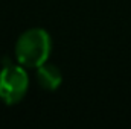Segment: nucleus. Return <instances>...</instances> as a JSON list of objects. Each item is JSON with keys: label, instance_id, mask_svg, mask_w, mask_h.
Wrapping results in <instances>:
<instances>
[{"label": "nucleus", "instance_id": "nucleus-1", "mask_svg": "<svg viewBox=\"0 0 131 129\" xmlns=\"http://www.w3.org/2000/svg\"><path fill=\"white\" fill-rule=\"evenodd\" d=\"M52 50V38L47 31L32 28L23 32L15 43V58L18 64L28 68H37L47 62Z\"/></svg>", "mask_w": 131, "mask_h": 129}, {"label": "nucleus", "instance_id": "nucleus-2", "mask_svg": "<svg viewBox=\"0 0 131 129\" xmlns=\"http://www.w3.org/2000/svg\"><path fill=\"white\" fill-rule=\"evenodd\" d=\"M29 90V76L23 65L6 64L0 70V100L6 105H15Z\"/></svg>", "mask_w": 131, "mask_h": 129}, {"label": "nucleus", "instance_id": "nucleus-3", "mask_svg": "<svg viewBox=\"0 0 131 129\" xmlns=\"http://www.w3.org/2000/svg\"><path fill=\"white\" fill-rule=\"evenodd\" d=\"M37 81L43 90L55 91L63 82V74L57 65L44 62L40 67H37Z\"/></svg>", "mask_w": 131, "mask_h": 129}]
</instances>
